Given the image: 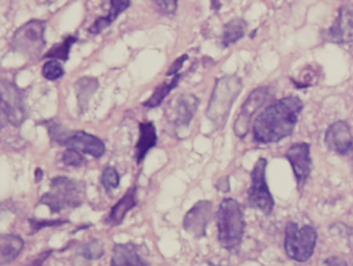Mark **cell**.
I'll return each instance as SVG.
<instances>
[{
  "label": "cell",
  "mask_w": 353,
  "mask_h": 266,
  "mask_svg": "<svg viewBox=\"0 0 353 266\" xmlns=\"http://www.w3.org/2000/svg\"><path fill=\"white\" fill-rule=\"evenodd\" d=\"M303 109V103L299 96H287L272 103L254 121V141L268 145L290 137Z\"/></svg>",
  "instance_id": "1"
},
{
  "label": "cell",
  "mask_w": 353,
  "mask_h": 266,
  "mask_svg": "<svg viewBox=\"0 0 353 266\" xmlns=\"http://www.w3.org/2000/svg\"><path fill=\"white\" fill-rule=\"evenodd\" d=\"M216 225L221 247L229 253H239L245 229L241 204L233 198L223 200L216 212Z\"/></svg>",
  "instance_id": "2"
},
{
  "label": "cell",
  "mask_w": 353,
  "mask_h": 266,
  "mask_svg": "<svg viewBox=\"0 0 353 266\" xmlns=\"http://www.w3.org/2000/svg\"><path fill=\"white\" fill-rule=\"evenodd\" d=\"M243 88V82L235 75L223 76L216 79L206 110V116L216 129L222 130L226 125L231 108Z\"/></svg>",
  "instance_id": "3"
},
{
  "label": "cell",
  "mask_w": 353,
  "mask_h": 266,
  "mask_svg": "<svg viewBox=\"0 0 353 266\" xmlns=\"http://www.w3.org/2000/svg\"><path fill=\"white\" fill-rule=\"evenodd\" d=\"M84 183L65 176L51 181V189L41 197L40 204L48 206L52 214L79 207L83 203Z\"/></svg>",
  "instance_id": "4"
},
{
  "label": "cell",
  "mask_w": 353,
  "mask_h": 266,
  "mask_svg": "<svg viewBox=\"0 0 353 266\" xmlns=\"http://www.w3.org/2000/svg\"><path fill=\"white\" fill-rule=\"evenodd\" d=\"M317 241V231L310 225L299 228L294 222H288L285 228L284 249L286 255L294 261L303 263L313 256Z\"/></svg>",
  "instance_id": "5"
},
{
  "label": "cell",
  "mask_w": 353,
  "mask_h": 266,
  "mask_svg": "<svg viewBox=\"0 0 353 266\" xmlns=\"http://www.w3.org/2000/svg\"><path fill=\"white\" fill-rule=\"evenodd\" d=\"M46 23L42 20H30L16 30L12 39V47L16 52L30 59L40 57L46 46Z\"/></svg>",
  "instance_id": "6"
},
{
  "label": "cell",
  "mask_w": 353,
  "mask_h": 266,
  "mask_svg": "<svg viewBox=\"0 0 353 266\" xmlns=\"http://www.w3.org/2000/svg\"><path fill=\"white\" fill-rule=\"evenodd\" d=\"M266 158H258L251 173L252 185L248 192V202L251 207L270 216L274 210V200L266 183Z\"/></svg>",
  "instance_id": "7"
},
{
  "label": "cell",
  "mask_w": 353,
  "mask_h": 266,
  "mask_svg": "<svg viewBox=\"0 0 353 266\" xmlns=\"http://www.w3.org/2000/svg\"><path fill=\"white\" fill-rule=\"evenodd\" d=\"M0 92H1V112L3 116L13 127H21L26 119L23 94L15 84L6 80H1Z\"/></svg>",
  "instance_id": "8"
},
{
  "label": "cell",
  "mask_w": 353,
  "mask_h": 266,
  "mask_svg": "<svg viewBox=\"0 0 353 266\" xmlns=\"http://www.w3.org/2000/svg\"><path fill=\"white\" fill-rule=\"evenodd\" d=\"M268 94H270V88L268 86H260L256 88L248 96L245 102L241 106V112L237 116L234 123L235 135L237 137L245 138L249 132L250 125H251L252 117L257 112L258 109L263 106L265 101L268 100Z\"/></svg>",
  "instance_id": "9"
},
{
  "label": "cell",
  "mask_w": 353,
  "mask_h": 266,
  "mask_svg": "<svg viewBox=\"0 0 353 266\" xmlns=\"http://www.w3.org/2000/svg\"><path fill=\"white\" fill-rule=\"evenodd\" d=\"M285 156L292 167L297 189L301 191L312 172L311 145L307 142L293 144Z\"/></svg>",
  "instance_id": "10"
},
{
  "label": "cell",
  "mask_w": 353,
  "mask_h": 266,
  "mask_svg": "<svg viewBox=\"0 0 353 266\" xmlns=\"http://www.w3.org/2000/svg\"><path fill=\"white\" fill-rule=\"evenodd\" d=\"M212 216V202L208 200H200L185 214L183 222V229L195 238H203L206 236V230Z\"/></svg>",
  "instance_id": "11"
},
{
  "label": "cell",
  "mask_w": 353,
  "mask_h": 266,
  "mask_svg": "<svg viewBox=\"0 0 353 266\" xmlns=\"http://www.w3.org/2000/svg\"><path fill=\"white\" fill-rule=\"evenodd\" d=\"M326 42L344 45L353 42V6L343 5L334 24L322 34Z\"/></svg>",
  "instance_id": "12"
},
{
  "label": "cell",
  "mask_w": 353,
  "mask_h": 266,
  "mask_svg": "<svg viewBox=\"0 0 353 266\" xmlns=\"http://www.w3.org/2000/svg\"><path fill=\"white\" fill-rule=\"evenodd\" d=\"M200 101L191 94H179L175 100L171 101L168 109V121L175 127H188L195 116Z\"/></svg>",
  "instance_id": "13"
},
{
  "label": "cell",
  "mask_w": 353,
  "mask_h": 266,
  "mask_svg": "<svg viewBox=\"0 0 353 266\" xmlns=\"http://www.w3.org/2000/svg\"><path fill=\"white\" fill-rule=\"evenodd\" d=\"M324 142L328 150L338 154H348L353 147V138L348 123L343 121L330 125L325 132Z\"/></svg>",
  "instance_id": "14"
},
{
  "label": "cell",
  "mask_w": 353,
  "mask_h": 266,
  "mask_svg": "<svg viewBox=\"0 0 353 266\" xmlns=\"http://www.w3.org/2000/svg\"><path fill=\"white\" fill-rule=\"evenodd\" d=\"M65 146L73 148L77 152L90 154L96 158H102L106 152L104 142L100 138L83 131L73 133V135L65 142Z\"/></svg>",
  "instance_id": "15"
},
{
  "label": "cell",
  "mask_w": 353,
  "mask_h": 266,
  "mask_svg": "<svg viewBox=\"0 0 353 266\" xmlns=\"http://www.w3.org/2000/svg\"><path fill=\"white\" fill-rule=\"evenodd\" d=\"M110 266H150L134 243H117L113 247Z\"/></svg>",
  "instance_id": "16"
},
{
  "label": "cell",
  "mask_w": 353,
  "mask_h": 266,
  "mask_svg": "<svg viewBox=\"0 0 353 266\" xmlns=\"http://www.w3.org/2000/svg\"><path fill=\"white\" fill-rule=\"evenodd\" d=\"M136 205H137V187L134 185L130 187L127 193L113 206L107 218V224L112 227L119 226L125 220L128 212L133 209Z\"/></svg>",
  "instance_id": "17"
},
{
  "label": "cell",
  "mask_w": 353,
  "mask_h": 266,
  "mask_svg": "<svg viewBox=\"0 0 353 266\" xmlns=\"http://www.w3.org/2000/svg\"><path fill=\"white\" fill-rule=\"evenodd\" d=\"M158 143V136L154 123H139V139L136 144L137 164L143 162L148 152Z\"/></svg>",
  "instance_id": "18"
},
{
  "label": "cell",
  "mask_w": 353,
  "mask_h": 266,
  "mask_svg": "<svg viewBox=\"0 0 353 266\" xmlns=\"http://www.w3.org/2000/svg\"><path fill=\"white\" fill-rule=\"evenodd\" d=\"M24 241L15 234H3L0 237V264L1 266L11 264L19 257L24 249Z\"/></svg>",
  "instance_id": "19"
},
{
  "label": "cell",
  "mask_w": 353,
  "mask_h": 266,
  "mask_svg": "<svg viewBox=\"0 0 353 266\" xmlns=\"http://www.w3.org/2000/svg\"><path fill=\"white\" fill-rule=\"evenodd\" d=\"M130 6H131V1H130V0H111L110 11H109L108 15L97 19L94 23L90 26L88 32L92 34V36H97V34H101L103 30L109 28L111 23L115 21L121 14L127 11Z\"/></svg>",
  "instance_id": "20"
},
{
  "label": "cell",
  "mask_w": 353,
  "mask_h": 266,
  "mask_svg": "<svg viewBox=\"0 0 353 266\" xmlns=\"http://www.w3.org/2000/svg\"><path fill=\"white\" fill-rule=\"evenodd\" d=\"M99 80L94 77H82L76 82L74 88H75L76 96H77L78 107L80 112H85L88 107L90 99L94 96V92L99 88Z\"/></svg>",
  "instance_id": "21"
},
{
  "label": "cell",
  "mask_w": 353,
  "mask_h": 266,
  "mask_svg": "<svg viewBox=\"0 0 353 266\" xmlns=\"http://www.w3.org/2000/svg\"><path fill=\"white\" fill-rule=\"evenodd\" d=\"M247 28V22L241 18H234L225 24L222 37L223 46H231L241 40L245 37Z\"/></svg>",
  "instance_id": "22"
},
{
  "label": "cell",
  "mask_w": 353,
  "mask_h": 266,
  "mask_svg": "<svg viewBox=\"0 0 353 266\" xmlns=\"http://www.w3.org/2000/svg\"><path fill=\"white\" fill-rule=\"evenodd\" d=\"M181 79V75L177 74V75L173 76L170 81L163 82L160 85L157 86L156 90L152 92V96L143 103V106L148 109L156 108V107L160 106L164 102L165 99L168 96V94L174 88H177Z\"/></svg>",
  "instance_id": "23"
},
{
  "label": "cell",
  "mask_w": 353,
  "mask_h": 266,
  "mask_svg": "<svg viewBox=\"0 0 353 266\" xmlns=\"http://www.w3.org/2000/svg\"><path fill=\"white\" fill-rule=\"evenodd\" d=\"M78 41L77 36H69L65 38L61 43L55 44L46 54L44 55L43 59H50L52 61H63V63H67L69 61L70 51L72 47Z\"/></svg>",
  "instance_id": "24"
},
{
  "label": "cell",
  "mask_w": 353,
  "mask_h": 266,
  "mask_svg": "<svg viewBox=\"0 0 353 266\" xmlns=\"http://www.w3.org/2000/svg\"><path fill=\"white\" fill-rule=\"evenodd\" d=\"M49 130V136L52 141L57 142L59 145L65 146V142L73 135L70 130L65 129V125H61L57 121H47L43 123Z\"/></svg>",
  "instance_id": "25"
},
{
  "label": "cell",
  "mask_w": 353,
  "mask_h": 266,
  "mask_svg": "<svg viewBox=\"0 0 353 266\" xmlns=\"http://www.w3.org/2000/svg\"><path fill=\"white\" fill-rule=\"evenodd\" d=\"M79 254L84 259L96 261L104 256V243L100 239H92L80 249Z\"/></svg>",
  "instance_id": "26"
},
{
  "label": "cell",
  "mask_w": 353,
  "mask_h": 266,
  "mask_svg": "<svg viewBox=\"0 0 353 266\" xmlns=\"http://www.w3.org/2000/svg\"><path fill=\"white\" fill-rule=\"evenodd\" d=\"M103 187L106 190L107 193L110 194L113 190L117 189L121 183V177L119 172L114 167H106L103 171L102 177H101Z\"/></svg>",
  "instance_id": "27"
},
{
  "label": "cell",
  "mask_w": 353,
  "mask_h": 266,
  "mask_svg": "<svg viewBox=\"0 0 353 266\" xmlns=\"http://www.w3.org/2000/svg\"><path fill=\"white\" fill-rule=\"evenodd\" d=\"M42 75L45 79L55 81L65 75V70L59 61H48L43 65Z\"/></svg>",
  "instance_id": "28"
},
{
  "label": "cell",
  "mask_w": 353,
  "mask_h": 266,
  "mask_svg": "<svg viewBox=\"0 0 353 266\" xmlns=\"http://www.w3.org/2000/svg\"><path fill=\"white\" fill-rule=\"evenodd\" d=\"M70 221L68 220H37V218H30V227H32V233L39 232L41 229L47 228V227L63 226L68 224Z\"/></svg>",
  "instance_id": "29"
},
{
  "label": "cell",
  "mask_w": 353,
  "mask_h": 266,
  "mask_svg": "<svg viewBox=\"0 0 353 266\" xmlns=\"http://www.w3.org/2000/svg\"><path fill=\"white\" fill-rule=\"evenodd\" d=\"M61 161H63V163L65 166L80 167L83 164L84 158L79 152L73 150V148H69V150H67L63 152Z\"/></svg>",
  "instance_id": "30"
},
{
  "label": "cell",
  "mask_w": 353,
  "mask_h": 266,
  "mask_svg": "<svg viewBox=\"0 0 353 266\" xmlns=\"http://www.w3.org/2000/svg\"><path fill=\"white\" fill-rule=\"evenodd\" d=\"M156 3L160 13L164 15H170V14L175 13L177 9V0H159V1H154Z\"/></svg>",
  "instance_id": "31"
},
{
  "label": "cell",
  "mask_w": 353,
  "mask_h": 266,
  "mask_svg": "<svg viewBox=\"0 0 353 266\" xmlns=\"http://www.w3.org/2000/svg\"><path fill=\"white\" fill-rule=\"evenodd\" d=\"M189 59V55L183 54L181 57H179L176 61H174V63L170 65L169 68L168 72L166 73V76H175L177 75L179 71H181V68L185 65V61Z\"/></svg>",
  "instance_id": "32"
},
{
  "label": "cell",
  "mask_w": 353,
  "mask_h": 266,
  "mask_svg": "<svg viewBox=\"0 0 353 266\" xmlns=\"http://www.w3.org/2000/svg\"><path fill=\"white\" fill-rule=\"evenodd\" d=\"M53 252H54V249H46V251L42 252V253L37 255L26 266H44L45 262L52 255Z\"/></svg>",
  "instance_id": "33"
},
{
  "label": "cell",
  "mask_w": 353,
  "mask_h": 266,
  "mask_svg": "<svg viewBox=\"0 0 353 266\" xmlns=\"http://www.w3.org/2000/svg\"><path fill=\"white\" fill-rule=\"evenodd\" d=\"M326 266H348L346 260L339 256H332L325 260Z\"/></svg>",
  "instance_id": "34"
},
{
  "label": "cell",
  "mask_w": 353,
  "mask_h": 266,
  "mask_svg": "<svg viewBox=\"0 0 353 266\" xmlns=\"http://www.w3.org/2000/svg\"><path fill=\"white\" fill-rule=\"evenodd\" d=\"M218 191L223 192V193H227L230 190V185H229V176H224L222 178L219 179L218 183L216 185Z\"/></svg>",
  "instance_id": "35"
},
{
  "label": "cell",
  "mask_w": 353,
  "mask_h": 266,
  "mask_svg": "<svg viewBox=\"0 0 353 266\" xmlns=\"http://www.w3.org/2000/svg\"><path fill=\"white\" fill-rule=\"evenodd\" d=\"M41 179H43V171L41 170L40 168H38V169H37V171H36V181H37V183H39V181H40Z\"/></svg>",
  "instance_id": "36"
},
{
  "label": "cell",
  "mask_w": 353,
  "mask_h": 266,
  "mask_svg": "<svg viewBox=\"0 0 353 266\" xmlns=\"http://www.w3.org/2000/svg\"><path fill=\"white\" fill-rule=\"evenodd\" d=\"M210 266H223V265H218V264H214V263H212V262H210Z\"/></svg>",
  "instance_id": "37"
},
{
  "label": "cell",
  "mask_w": 353,
  "mask_h": 266,
  "mask_svg": "<svg viewBox=\"0 0 353 266\" xmlns=\"http://www.w3.org/2000/svg\"><path fill=\"white\" fill-rule=\"evenodd\" d=\"M352 161H353V158H352Z\"/></svg>",
  "instance_id": "38"
}]
</instances>
